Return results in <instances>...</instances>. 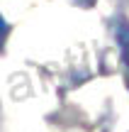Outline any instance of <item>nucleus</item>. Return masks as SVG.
Wrapping results in <instances>:
<instances>
[{
  "instance_id": "2",
  "label": "nucleus",
  "mask_w": 129,
  "mask_h": 132,
  "mask_svg": "<svg viewBox=\"0 0 129 132\" xmlns=\"http://www.w3.org/2000/svg\"><path fill=\"white\" fill-rule=\"evenodd\" d=\"M83 3H85V5H93V0H83Z\"/></svg>"
},
{
  "instance_id": "1",
  "label": "nucleus",
  "mask_w": 129,
  "mask_h": 132,
  "mask_svg": "<svg viewBox=\"0 0 129 132\" xmlns=\"http://www.w3.org/2000/svg\"><path fill=\"white\" fill-rule=\"evenodd\" d=\"M117 42H120V49H122V59H124V64L129 66V24H120V29H117Z\"/></svg>"
}]
</instances>
